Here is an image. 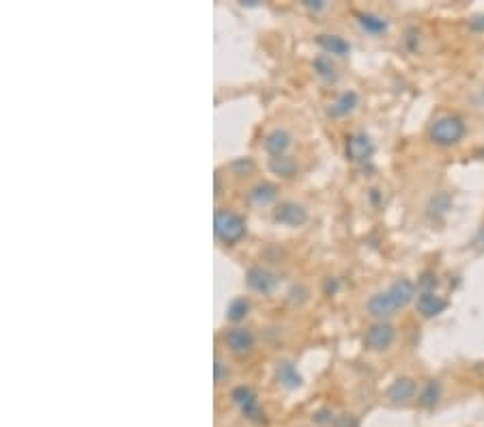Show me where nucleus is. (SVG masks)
Instances as JSON below:
<instances>
[{
  "label": "nucleus",
  "mask_w": 484,
  "mask_h": 427,
  "mask_svg": "<svg viewBox=\"0 0 484 427\" xmlns=\"http://www.w3.org/2000/svg\"><path fill=\"white\" fill-rule=\"evenodd\" d=\"M394 326L387 324V322H377L372 324L368 330H366V337H364V343L368 349H374V352H383L389 345L394 343Z\"/></svg>",
  "instance_id": "4"
},
{
  "label": "nucleus",
  "mask_w": 484,
  "mask_h": 427,
  "mask_svg": "<svg viewBox=\"0 0 484 427\" xmlns=\"http://www.w3.org/2000/svg\"><path fill=\"white\" fill-rule=\"evenodd\" d=\"M245 281H247V287L254 289V292H258V294H271L276 289V285H278L276 274L267 268H263V266L250 268Z\"/></svg>",
  "instance_id": "6"
},
{
  "label": "nucleus",
  "mask_w": 484,
  "mask_h": 427,
  "mask_svg": "<svg viewBox=\"0 0 484 427\" xmlns=\"http://www.w3.org/2000/svg\"><path fill=\"white\" fill-rule=\"evenodd\" d=\"M446 307H448V300L441 298L439 294H435V292H422L418 296V313L422 317L439 315V313L446 311Z\"/></svg>",
  "instance_id": "10"
},
{
  "label": "nucleus",
  "mask_w": 484,
  "mask_h": 427,
  "mask_svg": "<svg viewBox=\"0 0 484 427\" xmlns=\"http://www.w3.org/2000/svg\"><path fill=\"white\" fill-rule=\"evenodd\" d=\"M360 26L370 35H383L387 30V20L381 18V15H374V13H357L355 15Z\"/></svg>",
  "instance_id": "18"
},
{
  "label": "nucleus",
  "mask_w": 484,
  "mask_h": 427,
  "mask_svg": "<svg viewBox=\"0 0 484 427\" xmlns=\"http://www.w3.org/2000/svg\"><path fill=\"white\" fill-rule=\"evenodd\" d=\"M317 43L323 48V52L327 54H334V56H347L351 45L347 39H342L338 35H319L317 37Z\"/></svg>",
  "instance_id": "16"
},
{
  "label": "nucleus",
  "mask_w": 484,
  "mask_h": 427,
  "mask_svg": "<svg viewBox=\"0 0 484 427\" xmlns=\"http://www.w3.org/2000/svg\"><path fill=\"white\" fill-rule=\"evenodd\" d=\"M355 106H357L355 91H342V93L330 104V115L332 117H347L349 113L355 111Z\"/></svg>",
  "instance_id": "14"
},
{
  "label": "nucleus",
  "mask_w": 484,
  "mask_h": 427,
  "mask_svg": "<svg viewBox=\"0 0 484 427\" xmlns=\"http://www.w3.org/2000/svg\"><path fill=\"white\" fill-rule=\"evenodd\" d=\"M387 294H389V298H392L396 309H404L415 298V285L409 279H398L389 285Z\"/></svg>",
  "instance_id": "9"
},
{
  "label": "nucleus",
  "mask_w": 484,
  "mask_h": 427,
  "mask_svg": "<svg viewBox=\"0 0 484 427\" xmlns=\"http://www.w3.org/2000/svg\"><path fill=\"white\" fill-rule=\"evenodd\" d=\"M315 71L319 73V78H323L325 82H336V78H338V73H336V67H334V63H332V58L325 56V54H321V56L315 58Z\"/></svg>",
  "instance_id": "20"
},
{
  "label": "nucleus",
  "mask_w": 484,
  "mask_h": 427,
  "mask_svg": "<svg viewBox=\"0 0 484 427\" xmlns=\"http://www.w3.org/2000/svg\"><path fill=\"white\" fill-rule=\"evenodd\" d=\"M250 311V300L247 298H235L228 307H226V319L230 322H241Z\"/></svg>",
  "instance_id": "21"
},
{
  "label": "nucleus",
  "mask_w": 484,
  "mask_h": 427,
  "mask_svg": "<svg viewBox=\"0 0 484 427\" xmlns=\"http://www.w3.org/2000/svg\"><path fill=\"white\" fill-rule=\"evenodd\" d=\"M269 169L276 173V175H282V177H291L295 173V162L287 156L282 158H271L269 162Z\"/></svg>",
  "instance_id": "22"
},
{
  "label": "nucleus",
  "mask_w": 484,
  "mask_h": 427,
  "mask_svg": "<svg viewBox=\"0 0 484 427\" xmlns=\"http://www.w3.org/2000/svg\"><path fill=\"white\" fill-rule=\"evenodd\" d=\"M230 169L237 171V175H245V173L252 171V162H250V160H237V162L230 164Z\"/></svg>",
  "instance_id": "25"
},
{
  "label": "nucleus",
  "mask_w": 484,
  "mask_h": 427,
  "mask_svg": "<svg viewBox=\"0 0 484 427\" xmlns=\"http://www.w3.org/2000/svg\"><path fill=\"white\" fill-rule=\"evenodd\" d=\"M366 307H368V313H370L372 317L381 319V322H383L385 317H389V315L396 311L394 302H392V298H389L387 292H377L374 296H370V300H368Z\"/></svg>",
  "instance_id": "12"
},
{
  "label": "nucleus",
  "mask_w": 484,
  "mask_h": 427,
  "mask_svg": "<svg viewBox=\"0 0 484 427\" xmlns=\"http://www.w3.org/2000/svg\"><path fill=\"white\" fill-rule=\"evenodd\" d=\"M482 244H484V240H482Z\"/></svg>",
  "instance_id": "32"
},
{
  "label": "nucleus",
  "mask_w": 484,
  "mask_h": 427,
  "mask_svg": "<svg viewBox=\"0 0 484 427\" xmlns=\"http://www.w3.org/2000/svg\"><path fill=\"white\" fill-rule=\"evenodd\" d=\"M230 397H232V402H235V406L241 410V415H243L245 419L254 421V423L265 421V415H263V410H261V406H258L256 395H254V391L250 389V386H237V389H232Z\"/></svg>",
  "instance_id": "3"
},
{
  "label": "nucleus",
  "mask_w": 484,
  "mask_h": 427,
  "mask_svg": "<svg viewBox=\"0 0 484 427\" xmlns=\"http://www.w3.org/2000/svg\"><path fill=\"white\" fill-rule=\"evenodd\" d=\"M470 28H472V30H478V33H482V30H484V15H476V18L470 22Z\"/></svg>",
  "instance_id": "29"
},
{
  "label": "nucleus",
  "mask_w": 484,
  "mask_h": 427,
  "mask_svg": "<svg viewBox=\"0 0 484 427\" xmlns=\"http://www.w3.org/2000/svg\"><path fill=\"white\" fill-rule=\"evenodd\" d=\"M224 341H226L230 352L247 354L250 349L254 347V334H252V330H247V328H232V330L226 332Z\"/></svg>",
  "instance_id": "8"
},
{
  "label": "nucleus",
  "mask_w": 484,
  "mask_h": 427,
  "mask_svg": "<svg viewBox=\"0 0 484 427\" xmlns=\"http://www.w3.org/2000/svg\"><path fill=\"white\" fill-rule=\"evenodd\" d=\"M304 5H306L310 11H321V9H325L323 0H304Z\"/></svg>",
  "instance_id": "30"
},
{
  "label": "nucleus",
  "mask_w": 484,
  "mask_h": 427,
  "mask_svg": "<svg viewBox=\"0 0 484 427\" xmlns=\"http://www.w3.org/2000/svg\"><path fill=\"white\" fill-rule=\"evenodd\" d=\"M345 151H347V158L351 162H366L374 154V145L366 132H355V134L347 136Z\"/></svg>",
  "instance_id": "5"
},
{
  "label": "nucleus",
  "mask_w": 484,
  "mask_h": 427,
  "mask_svg": "<svg viewBox=\"0 0 484 427\" xmlns=\"http://www.w3.org/2000/svg\"><path fill=\"white\" fill-rule=\"evenodd\" d=\"M222 190V184H220V175H215V194H220Z\"/></svg>",
  "instance_id": "31"
},
{
  "label": "nucleus",
  "mask_w": 484,
  "mask_h": 427,
  "mask_svg": "<svg viewBox=\"0 0 484 427\" xmlns=\"http://www.w3.org/2000/svg\"><path fill=\"white\" fill-rule=\"evenodd\" d=\"M465 136V121L457 115H444L431 126V141L439 147L459 145Z\"/></svg>",
  "instance_id": "1"
},
{
  "label": "nucleus",
  "mask_w": 484,
  "mask_h": 427,
  "mask_svg": "<svg viewBox=\"0 0 484 427\" xmlns=\"http://www.w3.org/2000/svg\"><path fill=\"white\" fill-rule=\"evenodd\" d=\"M276 378L278 382L289 391L302 386V376L298 373V369H295V365L291 360H280L276 365Z\"/></svg>",
  "instance_id": "13"
},
{
  "label": "nucleus",
  "mask_w": 484,
  "mask_h": 427,
  "mask_svg": "<svg viewBox=\"0 0 484 427\" xmlns=\"http://www.w3.org/2000/svg\"><path fill=\"white\" fill-rule=\"evenodd\" d=\"M291 147V134L287 130H271L265 136V151L274 158H282Z\"/></svg>",
  "instance_id": "11"
},
{
  "label": "nucleus",
  "mask_w": 484,
  "mask_h": 427,
  "mask_svg": "<svg viewBox=\"0 0 484 427\" xmlns=\"http://www.w3.org/2000/svg\"><path fill=\"white\" fill-rule=\"evenodd\" d=\"M306 218H308L306 209L293 201H285L274 209V220L280 224H287V227H302L306 222Z\"/></svg>",
  "instance_id": "7"
},
{
  "label": "nucleus",
  "mask_w": 484,
  "mask_h": 427,
  "mask_svg": "<svg viewBox=\"0 0 484 427\" xmlns=\"http://www.w3.org/2000/svg\"><path fill=\"white\" fill-rule=\"evenodd\" d=\"M413 393H415V382H413V380L411 378H398L396 382L389 386L387 397L392 400L394 404H402V402L411 400Z\"/></svg>",
  "instance_id": "15"
},
{
  "label": "nucleus",
  "mask_w": 484,
  "mask_h": 427,
  "mask_svg": "<svg viewBox=\"0 0 484 427\" xmlns=\"http://www.w3.org/2000/svg\"><path fill=\"white\" fill-rule=\"evenodd\" d=\"M278 196V188L274 184H267V181H261L252 190L247 192V199L254 205H269Z\"/></svg>",
  "instance_id": "17"
},
{
  "label": "nucleus",
  "mask_w": 484,
  "mask_h": 427,
  "mask_svg": "<svg viewBox=\"0 0 484 427\" xmlns=\"http://www.w3.org/2000/svg\"><path fill=\"white\" fill-rule=\"evenodd\" d=\"M428 209H431V214L433 216H444V214L450 209V196L446 194V192H439V194H435L433 196V201H431V205H428Z\"/></svg>",
  "instance_id": "23"
},
{
  "label": "nucleus",
  "mask_w": 484,
  "mask_h": 427,
  "mask_svg": "<svg viewBox=\"0 0 484 427\" xmlns=\"http://www.w3.org/2000/svg\"><path fill=\"white\" fill-rule=\"evenodd\" d=\"M213 373H215V382L220 384L222 380L228 376V367H226V365H224L222 360H215V365H213Z\"/></svg>",
  "instance_id": "26"
},
{
  "label": "nucleus",
  "mask_w": 484,
  "mask_h": 427,
  "mask_svg": "<svg viewBox=\"0 0 484 427\" xmlns=\"http://www.w3.org/2000/svg\"><path fill=\"white\" fill-rule=\"evenodd\" d=\"M213 224L217 240L224 242L226 246H232V244H237L245 235V220L230 209H217Z\"/></svg>",
  "instance_id": "2"
},
{
  "label": "nucleus",
  "mask_w": 484,
  "mask_h": 427,
  "mask_svg": "<svg viewBox=\"0 0 484 427\" xmlns=\"http://www.w3.org/2000/svg\"><path fill=\"white\" fill-rule=\"evenodd\" d=\"M441 397V384L437 382V380H431V382L424 384V389L420 391L418 395V404L422 408H435L437 402Z\"/></svg>",
  "instance_id": "19"
},
{
  "label": "nucleus",
  "mask_w": 484,
  "mask_h": 427,
  "mask_svg": "<svg viewBox=\"0 0 484 427\" xmlns=\"http://www.w3.org/2000/svg\"><path fill=\"white\" fill-rule=\"evenodd\" d=\"M334 425H336V427H357V421H355V417H351V415H342V417H338V419L334 421Z\"/></svg>",
  "instance_id": "27"
},
{
  "label": "nucleus",
  "mask_w": 484,
  "mask_h": 427,
  "mask_svg": "<svg viewBox=\"0 0 484 427\" xmlns=\"http://www.w3.org/2000/svg\"><path fill=\"white\" fill-rule=\"evenodd\" d=\"M435 287H437V277H435V272H424L422 277L418 279V289H420V294H422V292H435Z\"/></svg>",
  "instance_id": "24"
},
{
  "label": "nucleus",
  "mask_w": 484,
  "mask_h": 427,
  "mask_svg": "<svg viewBox=\"0 0 484 427\" xmlns=\"http://www.w3.org/2000/svg\"><path fill=\"white\" fill-rule=\"evenodd\" d=\"M315 421L319 423V425H327V423H332L334 419H332V413L327 408H323V410H319V413L315 415Z\"/></svg>",
  "instance_id": "28"
}]
</instances>
